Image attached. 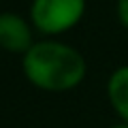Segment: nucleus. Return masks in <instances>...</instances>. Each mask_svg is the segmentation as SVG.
<instances>
[{
  "mask_svg": "<svg viewBox=\"0 0 128 128\" xmlns=\"http://www.w3.org/2000/svg\"><path fill=\"white\" fill-rule=\"evenodd\" d=\"M86 6V0H32L30 24L45 36H60L79 26Z\"/></svg>",
  "mask_w": 128,
  "mask_h": 128,
  "instance_id": "nucleus-2",
  "label": "nucleus"
},
{
  "mask_svg": "<svg viewBox=\"0 0 128 128\" xmlns=\"http://www.w3.org/2000/svg\"><path fill=\"white\" fill-rule=\"evenodd\" d=\"M115 17L120 26L128 30V0H115Z\"/></svg>",
  "mask_w": 128,
  "mask_h": 128,
  "instance_id": "nucleus-5",
  "label": "nucleus"
},
{
  "mask_svg": "<svg viewBox=\"0 0 128 128\" xmlns=\"http://www.w3.org/2000/svg\"><path fill=\"white\" fill-rule=\"evenodd\" d=\"M32 26L28 19H24L17 13H0V49L9 54H26L34 45Z\"/></svg>",
  "mask_w": 128,
  "mask_h": 128,
  "instance_id": "nucleus-3",
  "label": "nucleus"
},
{
  "mask_svg": "<svg viewBox=\"0 0 128 128\" xmlns=\"http://www.w3.org/2000/svg\"><path fill=\"white\" fill-rule=\"evenodd\" d=\"M109 128H128V124H124V122H115V124H111Z\"/></svg>",
  "mask_w": 128,
  "mask_h": 128,
  "instance_id": "nucleus-6",
  "label": "nucleus"
},
{
  "mask_svg": "<svg viewBox=\"0 0 128 128\" xmlns=\"http://www.w3.org/2000/svg\"><path fill=\"white\" fill-rule=\"evenodd\" d=\"M105 92L109 107L118 115V122L128 124V64H122L111 70Z\"/></svg>",
  "mask_w": 128,
  "mask_h": 128,
  "instance_id": "nucleus-4",
  "label": "nucleus"
},
{
  "mask_svg": "<svg viewBox=\"0 0 128 128\" xmlns=\"http://www.w3.org/2000/svg\"><path fill=\"white\" fill-rule=\"evenodd\" d=\"M22 70L43 92H70L83 83L88 62L77 47L62 41H36L22 58Z\"/></svg>",
  "mask_w": 128,
  "mask_h": 128,
  "instance_id": "nucleus-1",
  "label": "nucleus"
}]
</instances>
